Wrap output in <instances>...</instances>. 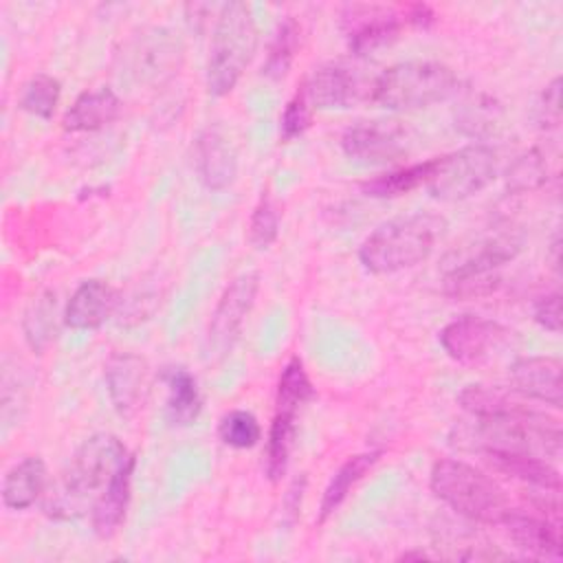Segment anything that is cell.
<instances>
[{
    "label": "cell",
    "mask_w": 563,
    "mask_h": 563,
    "mask_svg": "<svg viewBox=\"0 0 563 563\" xmlns=\"http://www.w3.org/2000/svg\"><path fill=\"white\" fill-rule=\"evenodd\" d=\"M134 464V455L125 449V444L112 433H97L84 440L77 449L62 488L46 504V510L53 517L70 519L84 512V504L97 497L112 484V479ZM92 508V506H90Z\"/></svg>",
    "instance_id": "6da1fadb"
},
{
    "label": "cell",
    "mask_w": 563,
    "mask_h": 563,
    "mask_svg": "<svg viewBox=\"0 0 563 563\" xmlns=\"http://www.w3.org/2000/svg\"><path fill=\"white\" fill-rule=\"evenodd\" d=\"M446 222L435 213L398 216L376 227L361 244V264L378 275L413 268L429 260Z\"/></svg>",
    "instance_id": "7a4b0ae2"
},
{
    "label": "cell",
    "mask_w": 563,
    "mask_h": 563,
    "mask_svg": "<svg viewBox=\"0 0 563 563\" xmlns=\"http://www.w3.org/2000/svg\"><path fill=\"white\" fill-rule=\"evenodd\" d=\"M257 51V26L249 4L220 7L207 62V88L213 97L229 95Z\"/></svg>",
    "instance_id": "3957f363"
},
{
    "label": "cell",
    "mask_w": 563,
    "mask_h": 563,
    "mask_svg": "<svg viewBox=\"0 0 563 563\" xmlns=\"http://www.w3.org/2000/svg\"><path fill=\"white\" fill-rule=\"evenodd\" d=\"M455 73L440 62H400L385 68L372 86L376 106L394 112L420 110L457 92Z\"/></svg>",
    "instance_id": "277c9868"
},
{
    "label": "cell",
    "mask_w": 563,
    "mask_h": 563,
    "mask_svg": "<svg viewBox=\"0 0 563 563\" xmlns=\"http://www.w3.org/2000/svg\"><path fill=\"white\" fill-rule=\"evenodd\" d=\"M431 490L451 510L471 521L501 523L510 510L497 482L462 460H438L431 468Z\"/></svg>",
    "instance_id": "5b68a950"
},
{
    "label": "cell",
    "mask_w": 563,
    "mask_h": 563,
    "mask_svg": "<svg viewBox=\"0 0 563 563\" xmlns=\"http://www.w3.org/2000/svg\"><path fill=\"white\" fill-rule=\"evenodd\" d=\"M499 172L497 152L490 145L473 143L444 156L433 158V172L427 189L444 202L466 200L486 189Z\"/></svg>",
    "instance_id": "8992f818"
},
{
    "label": "cell",
    "mask_w": 563,
    "mask_h": 563,
    "mask_svg": "<svg viewBox=\"0 0 563 563\" xmlns=\"http://www.w3.org/2000/svg\"><path fill=\"white\" fill-rule=\"evenodd\" d=\"M519 253V240L512 235H495L477 244V249L451 268L442 279L444 295L453 299H479L493 295L501 286V268Z\"/></svg>",
    "instance_id": "52a82bcc"
},
{
    "label": "cell",
    "mask_w": 563,
    "mask_h": 563,
    "mask_svg": "<svg viewBox=\"0 0 563 563\" xmlns=\"http://www.w3.org/2000/svg\"><path fill=\"white\" fill-rule=\"evenodd\" d=\"M374 79H367L352 62L332 59L310 73L303 84V95L317 110H347L372 97Z\"/></svg>",
    "instance_id": "ba28073f"
},
{
    "label": "cell",
    "mask_w": 563,
    "mask_h": 563,
    "mask_svg": "<svg viewBox=\"0 0 563 563\" xmlns=\"http://www.w3.org/2000/svg\"><path fill=\"white\" fill-rule=\"evenodd\" d=\"M260 275L255 271L240 273L222 292L207 330V352L211 358L227 356L242 334V325L255 303Z\"/></svg>",
    "instance_id": "9c48e42d"
},
{
    "label": "cell",
    "mask_w": 563,
    "mask_h": 563,
    "mask_svg": "<svg viewBox=\"0 0 563 563\" xmlns=\"http://www.w3.org/2000/svg\"><path fill=\"white\" fill-rule=\"evenodd\" d=\"M409 132L394 119H372L350 125L341 136L345 156L361 165H389L409 152Z\"/></svg>",
    "instance_id": "30bf717a"
},
{
    "label": "cell",
    "mask_w": 563,
    "mask_h": 563,
    "mask_svg": "<svg viewBox=\"0 0 563 563\" xmlns=\"http://www.w3.org/2000/svg\"><path fill=\"white\" fill-rule=\"evenodd\" d=\"M341 18L347 46L356 57L372 55L396 42L405 22L400 13L380 4H347Z\"/></svg>",
    "instance_id": "8fae6325"
},
{
    "label": "cell",
    "mask_w": 563,
    "mask_h": 563,
    "mask_svg": "<svg viewBox=\"0 0 563 563\" xmlns=\"http://www.w3.org/2000/svg\"><path fill=\"white\" fill-rule=\"evenodd\" d=\"M508 334L512 332L497 321L464 314L442 328L440 345L457 363H479L499 350L508 341Z\"/></svg>",
    "instance_id": "7c38bea8"
},
{
    "label": "cell",
    "mask_w": 563,
    "mask_h": 563,
    "mask_svg": "<svg viewBox=\"0 0 563 563\" xmlns=\"http://www.w3.org/2000/svg\"><path fill=\"white\" fill-rule=\"evenodd\" d=\"M196 172L200 183L211 191H224L238 176V152L220 125H207L196 139Z\"/></svg>",
    "instance_id": "4fadbf2b"
},
{
    "label": "cell",
    "mask_w": 563,
    "mask_h": 563,
    "mask_svg": "<svg viewBox=\"0 0 563 563\" xmlns=\"http://www.w3.org/2000/svg\"><path fill=\"white\" fill-rule=\"evenodd\" d=\"M106 387L119 416H132L147 387V363L134 352H114L106 361Z\"/></svg>",
    "instance_id": "5bb4252c"
},
{
    "label": "cell",
    "mask_w": 563,
    "mask_h": 563,
    "mask_svg": "<svg viewBox=\"0 0 563 563\" xmlns=\"http://www.w3.org/2000/svg\"><path fill=\"white\" fill-rule=\"evenodd\" d=\"M515 391L559 409L563 405L561 361L552 356H521L510 367Z\"/></svg>",
    "instance_id": "9a60e30c"
},
{
    "label": "cell",
    "mask_w": 563,
    "mask_h": 563,
    "mask_svg": "<svg viewBox=\"0 0 563 563\" xmlns=\"http://www.w3.org/2000/svg\"><path fill=\"white\" fill-rule=\"evenodd\" d=\"M117 308L112 286L101 279L81 282L64 308V323L73 330H97Z\"/></svg>",
    "instance_id": "2e32d148"
},
{
    "label": "cell",
    "mask_w": 563,
    "mask_h": 563,
    "mask_svg": "<svg viewBox=\"0 0 563 563\" xmlns=\"http://www.w3.org/2000/svg\"><path fill=\"white\" fill-rule=\"evenodd\" d=\"M180 55L178 40L167 29H154L130 48L128 62L139 79H158L178 66Z\"/></svg>",
    "instance_id": "e0dca14e"
},
{
    "label": "cell",
    "mask_w": 563,
    "mask_h": 563,
    "mask_svg": "<svg viewBox=\"0 0 563 563\" xmlns=\"http://www.w3.org/2000/svg\"><path fill=\"white\" fill-rule=\"evenodd\" d=\"M508 391L501 387H486V385H468L460 391V405L479 420H521L532 418L541 411L526 405V396Z\"/></svg>",
    "instance_id": "ac0fdd59"
},
{
    "label": "cell",
    "mask_w": 563,
    "mask_h": 563,
    "mask_svg": "<svg viewBox=\"0 0 563 563\" xmlns=\"http://www.w3.org/2000/svg\"><path fill=\"white\" fill-rule=\"evenodd\" d=\"M499 526H504L512 543L528 554L541 559H561V532L556 523L510 508Z\"/></svg>",
    "instance_id": "d6986e66"
},
{
    "label": "cell",
    "mask_w": 563,
    "mask_h": 563,
    "mask_svg": "<svg viewBox=\"0 0 563 563\" xmlns=\"http://www.w3.org/2000/svg\"><path fill=\"white\" fill-rule=\"evenodd\" d=\"M121 114V99L112 88L81 92L64 114L66 132H95L110 125Z\"/></svg>",
    "instance_id": "ffe728a7"
},
{
    "label": "cell",
    "mask_w": 563,
    "mask_h": 563,
    "mask_svg": "<svg viewBox=\"0 0 563 563\" xmlns=\"http://www.w3.org/2000/svg\"><path fill=\"white\" fill-rule=\"evenodd\" d=\"M484 455L497 471L515 479H521L548 493L561 490V475L543 455L523 451H484Z\"/></svg>",
    "instance_id": "44dd1931"
},
{
    "label": "cell",
    "mask_w": 563,
    "mask_h": 563,
    "mask_svg": "<svg viewBox=\"0 0 563 563\" xmlns=\"http://www.w3.org/2000/svg\"><path fill=\"white\" fill-rule=\"evenodd\" d=\"M46 488V464L42 457L15 462L2 482V504L9 510L31 508Z\"/></svg>",
    "instance_id": "7402d4cb"
},
{
    "label": "cell",
    "mask_w": 563,
    "mask_h": 563,
    "mask_svg": "<svg viewBox=\"0 0 563 563\" xmlns=\"http://www.w3.org/2000/svg\"><path fill=\"white\" fill-rule=\"evenodd\" d=\"M167 385V420L176 427H187L198 420L202 409V396L196 378L185 367H172L163 372Z\"/></svg>",
    "instance_id": "603a6c76"
},
{
    "label": "cell",
    "mask_w": 563,
    "mask_h": 563,
    "mask_svg": "<svg viewBox=\"0 0 563 563\" xmlns=\"http://www.w3.org/2000/svg\"><path fill=\"white\" fill-rule=\"evenodd\" d=\"M132 473H134V464H130L128 468H123L112 484L97 497V501L90 508V521H92V530L99 537H112L117 532V528L121 526L123 517H125V508L130 501V488H132Z\"/></svg>",
    "instance_id": "cb8c5ba5"
},
{
    "label": "cell",
    "mask_w": 563,
    "mask_h": 563,
    "mask_svg": "<svg viewBox=\"0 0 563 563\" xmlns=\"http://www.w3.org/2000/svg\"><path fill=\"white\" fill-rule=\"evenodd\" d=\"M380 451H365L358 455H352L350 460H345L339 471L332 475V479L328 482L321 504H319V523H323L350 495V490L365 477V473L378 462Z\"/></svg>",
    "instance_id": "d4e9b609"
},
{
    "label": "cell",
    "mask_w": 563,
    "mask_h": 563,
    "mask_svg": "<svg viewBox=\"0 0 563 563\" xmlns=\"http://www.w3.org/2000/svg\"><path fill=\"white\" fill-rule=\"evenodd\" d=\"M501 121H504L501 106L484 92L468 95L455 110V128H460V132H464L466 136H473L479 141L495 136L504 125Z\"/></svg>",
    "instance_id": "484cf974"
},
{
    "label": "cell",
    "mask_w": 563,
    "mask_h": 563,
    "mask_svg": "<svg viewBox=\"0 0 563 563\" xmlns=\"http://www.w3.org/2000/svg\"><path fill=\"white\" fill-rule=\"evenodd\" d=\"M22 332L31 350L42 352L57 334V299L55 292L44 290L29 303L22 317Z\"/></svg>",
    "instance_id": "4316f807"
},
{
    "label": "cell",
    "mask_w": 563,
    "mask_h": 563,
    "mask_svg": "<svg viewBox=\"0 0 563 563\" xmlns=\"http://www.w3.org/2000/svg\"><path fill=\"white\" fill-rule=\"evenodd\" d=\"M314 398V387L308 378V372L299 358H290L277 380L275 394V413L295 416L303 409L306 402Z\"/></svg>",
    "instance_id": "83f0119b"
},
{
    "label": "cell",
    "mask_w": 563,
    "mask_h": 563,
    "mask_svg": "<svg viewBox=\"0 0 563 563\" xmlns=\"http://www.w3.org/2000/svg\"><path fill=\"white\" fill-rule=\"evenodd\" d=\"M297 435V418L286 413H275L268 438H266V457H264V471L271 482H279L282 475L288 468V460L295 446Z\"/></svg>",
    "instance_id": "f1b7e54d"
},
{
    "label": "cell",
    "mask_w": 563,
    "mask_h": 563,
    "mask_svg": "<svg viewBox=\"0 0 563 563\" xmlns=\"http://www.w3.org/2000/svg\"><path fill=\"white\" fill-rule=\"evenodd\" d=\"M431 172H433V158L365 180L363 191L372 198H396L427 185Z\"/></svg>",
    "instance_id": "f546056e"
},
{
    "label": "cell",
    "mask_w": 563,
    "mask_h": 563,
    "mask_svg": "<svg viewBox=\"0 0 563 563\" xmlns=\"http://www.w3.org/2000/svg\"><path fill=\"white\" fill-rule=\"evenodd\" d=\"M299 35H301V29L297 24L295 18H284L279 24H277V31L268 44V53H266V62H264V68L262 73L277 81L282 79L290 64H292V57L297 53V46H299Z\"/></svg>",
    "instance_id": "4dcf8cb0"
},
{
    "label": "cell",
    "mask_w": 563,
    "mask_h": 563,
    "mask_svg": "<svg viewBox=\"0 0 563 563\" xmlns=\"http://www.w3.org/2000/svg\"><path fill=\"white\" fill-rule=\"evenodd\" d=\"M59 97H62L59 79L46 73H37L22 86L18 103L24 112L48 121L57 110Z\"/></svg>",
    "instance_id": "1f68e13d"
},
{
    "label": "cell",
    "mask_w": 563,
    "mask_h": 563,
    "mask_svg": "<svg viewBox=\"0 0 563 563\" xmlns=\"http://www.w3.org/2000/svg\"><path fill=\"white\" fill-rule=\"evenodd\" d=\"M504 178L506 189L512 194L532 191L548 180V163L539 150H528L510 163Z\"/></svg>",
    "instance_id": "d6a6232c"
},
{
    "label": "cell",
    "mask_w": 563,
    "mask_h": 563,
    "mask_svg": "<svg viewBox=\"0 0 563 563\" xmlns=\"http://www.w3.org/2000/svg\"><path fill=\"white\" fill-rule=\"evenodd\" d=\"M218 435L231 449H253L262 440V427L251 411L233 409L222 416Z\"/></svg>",
    "instance_id": "836d02e7"
},
{
    "label": "cell",
    "mask_w": 563,
    "mask_h": 563,
    "mask_svg": "<svg viewBox=\"0 0 563 563\" xmlns=\"http://www.w3.org/2000/svg\"><path fill=\"white\" fill-rule=\"evenodd\" d=\"M279 235V213L277 207L273 205L271 196H262L257 207L251 213L249 222V242L257 249L264 251L268 249Z\"/></svg>",
    "instance_id": "e575fe53"
},
{
    "label": "cell",
    "mask_w": 563,
    "mask_h": 563,
    "mask_svg": "<svg viewBox=\"0 0 563 563\" xmlns=\"http://www.w3.org/2000/svg\"><path fill=\"white\" fill-rule=\"evenodd\" d=\"M310 125V103L303 95V90H299L284 108L282 114V123H279V132L284 141H292L297 136H301Z\"/></svg>",
    "instance_id": "d590c367"
},
{
    "label": "cell",
    "mask_w": 563,
    "mask_h": 563,
    "mask_svg": "<svg viewBox=\"0 0 563 563\" xmlns=\"http://www.w3.org/2000/svg\"><path fill=\"white\" fill-rule=\"evenodd\" d=\"M537 121L545 130H554L561 125V77H554L541 92L537 106Z\"/></svg>",
    "instance_id": "8d00e7d4"
},
{
    "label": "cell",
    "mask_w": 563,
    "mask_h": 563,
    "mask_svg": "<svg viewBox=\"0 0 563 563\" xmlns=\"http://www.w3.org/2000/svg\"><path fill=\"white\" fill-rule=\"evenodd\" d=\"M532 314H534V321L552 332V334H559L561 332V295L559 292H550V295H543L534 301V308H532Z\"/></svg>",
    "instance_id": "74e56055"
},
{
    "label": "cell",
    "mask_w": 563,
    "mask_h": 563,
    "mask_svg": "<svg viewBox=\"0 0 563 563\" xmlns=\"http://www.w3.org/2000/svg\"><path fill=\"white\" fill-rule=\"evenodd\" d=\"M405 22L418 26V29H429L433 22H435V13L429 4H409L405 9V15H402Z\"/></svg>",
    "instance_id": "f35d334b"
}]
</instances>
